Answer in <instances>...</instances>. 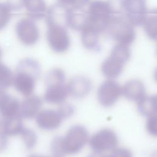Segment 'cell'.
Masks as SVG:
<instances>
[{"label":"cell","mask_w":157,"mask_h":157,"mask_svg":"<svg viewBox=\"0 0 157 157\" xmlns=\"http://www.w3.org/2000/svg\"><path fill=\"white\" fill-rule=\"evenodd\" d=\"M47 41L50 48L57 53L66 52L71 44L67 31L65 27L61 26H48Z\"/></svg>","instance_id":"ba28073f"},{"label":"cell","mask_w":157,"mask_h":157,"mask_svg":"<svg viewBox=\"0 0 157 157\" xmlns=\"http://www.w3.org/2000/svg\"><path fill=\"white\" fill-rule=\"evenodd\" d=\"M15 31L19 40L26 46L35 44L39 38L38 27L31 18L20 19L16 24Z\"/></svg>","instance_id":"30bf717a"},{"label":"cell","mask_w":157,"mask_h":157,"mask_svg":"<svg viewBox=\"0 0 157 157\" xmlns=\"http://www.w3.org/2000/svg\"><path fill=\"white\" fill-rule=\"evenodd\" d=\"M137 102L139 112L143 116L149 117L156 115V95H145Z\"/></svg>","instance_id":"7402d4cb"},{"label":"cell","mask_w":157,"mask_h":157,"mask_svg":"<svg viewBox=\"0 0 157 157\" xmlns=\"http://www.w3.org/2000/svg\"><path fill=\"white\" fill-rule=\"evenodd\" d=\"M88 140L92 150L99 152L113 150L118 143L116 133L109 128L102 129L96 132Z\"/></svg>","instance_id":"8992f818"},{"label":"cell","mask_w":157,"mask_h":157,"mask_svg":"<svg viewBox=\"0 0 157 157\" xmlns=\"http://www.w3.org/2000/svg\"><path fill=\"white\" fill-rule=\"evenodd\" d=\"M0 122H1V118H0Z\"/></svg>","instance_id":"74e56055"},{"label":"cell","mask_w":157,"mask_h":157,"mask_svg":"<svg viewBox=\"0 0 157 157\" xmlns=\"http://www.w3.org/2000/svg\"><path fill=\"white\" fill-rule=\"evenodd\" d=\"M28 157H58V156H44V155H37V154H31L30 155H29Z\"/></svg>","instance_id":"d590c367"},{"label":"cell","mask_w":157,"mask_h":157,"mask_svg":"<svg viewBox=\"0 0 157 157\" xmlns=\"http://www.w3.org/2000/svg\"><path fill=\"white\" fill-rule=\"evenodd\" d=\"M105 31L118 44L129 46L136 38L134 26L128 20L123 12L112 13Z\"/></svg>","instance_id":"7a4b0ae2"},{"label":"cell","mask_w":157,"mask_h":157,"mask_svg":"<svg viewBox=\"0 0 157 157\" xmlns=\"http://www.w3.org/2000/svg\"><path fill=\"white\" fill-rule=\"evenodd\" d=\"M9 147V137L0 130V154L6 151Z\"/></svg>","instance_id":"4dcf8cb0"},{"label":"cell","mask_w":157,"mask_h":157,"mask_svg":"<svg viewBox=\"0 0 157 157\" xmlns=\"http://www.w3.org/2000/svg\"><path fill=\"white\" fill-rule=\"evenodd\" d=\"M11 11L6 3H0V30L4 29L9 22Z\"/></svg>","instance_id":"4316f807"},{"label":"cell","mask_w":157,"mask_h":157,"mask_svg":"<svg viewBox=\"0 0 157 157\" xmlns=\"http://www.w3.org/2000/svg\"><path fill=\"white\" fill-rule=\"evenodd\" d=\"M58 112L59 113L63 119L67 118L72 116L74 113V107L69 103H63L58 109Z\"/></svg>","instance_id":"83f0119b"},{"label":"cell","mask_w":157,"mask_h":157,"mask_svg":"<svg viewBox=\"0 0 157 157\" xmlns=\"http://www.w3.org/2000/svg\"><path fill=\"white\" fill-rule=\"evenodd\" d=\"M25 147L28 150L33 149L36 145L37 137L36 132L31 129L25 127L20 134Z\"/></svg>","instance_id":"484cf974"},{"label":"cell","mask_w":157,"mask_h":157,"mask_svg":"<svg viewBox=\"0 0 157 157\" xmlns=\"http://www.w3.org/2000/svg\"><path fill=\"white\" fill-rule=\"evenodd\" d=\"M107 157H133L132 152L126 148H115Z\"/></svg>","instance_id":"f546056e"},{"label":"cell","mask_w":157,"mask_h":157,"mask_svg":"<svg viewBox=\"0 0 157 157\" xmlns=\"http://www.w3.org/2000/svg\"><path fill=\"white\" fill-rule=\"evenodd\" d=\"M7 5L11 10H18L23 6V0H7Z\"/></svg>","instance_id":"d6a6232c"},{"label":"cell","mask_w":157,"mask_h":157,"mask_svg":"<svg viewBox=\"0 0 157 157\" xmlns=\"http://www.w3.org/2000/svg\"><path fill=\"white\" fill-rule=\"evenodd\" d=\"M82 42L89 50H98L99 33L92 27L86 24L81 30Z\"/></svg>","instance_id":"44dd1931"},{"label":"cell","mask_w":157,"mask_h":157,"mask_svg":"<svg viewBox=\"0 0 157 157\" xmlns=\"http://www.w3.org/2000/svg\"><path fill=\"white\" fill-rule=\"evenodd\" d=\"M13 73L0 59V88L7 90L12 86Z\"/></svg>","instance_id":"d4e9b609"},{"label":"cell","mask_w":157,"mask_h":157,"mask_svg":"<svg viewBox=\"0 0 157 157\" xmlns=\"http://www.w3.org/2000/svg\"><path fill=\"white\" fill-rule=\"evenodd\" d=\"M146 129L147 132L151 135L156 136L157 133V119L156 115L148 117L146 122Z\"/></svg>","instance_id":"f1b7e54d"},{"label":"cell","mask_w":157,"mask_h":157,"mask_svg":"<svg viewBox=\"0 0 157 157\" xmlns=\"http://www.w3.org/2000/svg\"><path fill=\"white\" fill-rule=\"evenodd\" d=\"M1 56H2V50H1V49L0 48V59L1 58Z\"/></svg>","instance_id":"8d00e7d4"},{"label":"cell","mask_w":157,"mask_h":157,"mask_svg":"<svg viewBox=\"0 0 157 157\" xmlns=\"http://www.w3.org/2000/svg\"><path fill=\"white\" fill-rule=\"evenodd\" d=\"M20 105L18 99L9 94L0 107V118L6 119L19 116Z\"/></svg>","instance_id":"d6986e66"},{"label":"cell","mask_w":157,"mask_h":157,"mask_svg":"<svg viewBox=\"0 0 157 157\" xmlns=\"http://www.w3.org/2000/svg\"><path fill=\"white\" fill-rule=\"evenodd\" d=\"M121 89L124 97L131 101L137 102L145 95V86L141 81L138 79L127 81Z\"/></svg>","instance_id":"2e32d148"},{"label":"cell","mask_w":157,"mask_h":157,"mask_svg":"<svg viewBox=\"0 0 157 157\" xmlns=\"http://www.w3.org/2000/svg\"><path fill=\"white\" fill-rule=\"evenodd\" d=\"M68 8L59 2L51 6L46 11V22L48 26H67V15Z\"/></svg>","instance_id":"4fadbf2b"},{"label":"cell","mask_w":157,"mask_h":157,"mask_svg":"<svg viewBox=\"0 0 157 157\" xmlns=\"http://www.w3.org/2000/svg\"><path fill=\"white\" fill-rule=\"evenodd\" d=\"M122 89L120 85L113 79L103 82L99 87L97 97L99 103L105 107L113 105L120 97Z\"/></svg>","instance_id":"9c48e42d"},{"label":"cell","mask_w":157,"mask_h":157,"mask_svg":"<svg viewBox=\"0 0 157 157\" xmlns=\"http://www.w3.org/2000/svg\"><path fill=\"white\" fill-rule=\"evenodd\" d=\"M87 11L83 7L73 6L68 9L67 26L76 31H81L86 24Z\"/></svg>","instance_id":"9a60e30c"},{"label":"cell","mask_w":157,"mask_h":157,"mask_svg":"<svg viewBox=\"0 0 157 157\" xmlns=\"http://www.w3.org/2000/svg\"><path fill=\"white\" fill-rule=\"evenodd\" d=\"M88 132L85 127L79 124L71 126L65 136L61 137L64 156L78 153L88 142Z\"/></svg>","instance_id":"5b68a950"},{"label":"cell","mask_w":157,"mask_h":157,"mask_svg":"<svg viewBox=\"0 0 157 157\" xmlns=\"http://www.w3.org/2000/svg\"><path fill=\"white\" fill-rule=\"evenodd\" d=\"M42 102L40 97L34 95H30L20 102L19 116L21 119H31L36 118L40 111Z\"/></svg>","instance_id":"5bb4252c"},{"label":"cell","mask_w":157,"mask_h":157,"mask_svg":"<svg viewBox=\"0 0 157 157\" xmlns=\"http://www.w3.org/2000/svg\"><path fill=\"white\" fill-rule=\"evenodd\" d=\"M60 2L64 5H70L72 6L83 7L90 0H59Z\"/></svg>","instance_id":"1f68e13d"},{"label":"cell","mask_w":157,"mask_h":157,"mask_svg":"<svg viewBox=\"0 0 157 157\" xmlns=\"http://www.w3.org/2000/svg\"><path fill=\"white\" fill-rule=\"evenodd\" d=\"M25 128L23 119L19 116L1 119L0 122V130L8 137L20 135Z\"/></svg>","instance_id":"ac0fdd59"},{"label":"cell","mask_w":157,"mask_h":157,"mask_svg":"<svg viewBox=\"0 0 157 157\" xmlns=\"http://www.w3.org/2000/svg\"><path fill=\"white\" fill-rule=\"evenodd\" d=\"M63 119L58 111L49 109L40 111L36 116L37 126L42 129L48 131L58 128Z\"/></svg>","instance_id":"7c38bea8"},{"label":"cell","mask_w":157,"mask_h":157,"mask_svg":"<svg viewBox=\"0 0 157 157\" xmlns=\"http://www.w3.org/2000/svg\"><path fill=\"white\" fill-rule=\"evenodd\" d=\"M23 5L33 20L40 19L45 15L47 9L44 0H23Z\"/></svg>","instance_id":"ffe728a7"},{"label":"cell","mask_w":157,"mask_h":157,"mask_svg":"<svg viewBox=\"0 0 157 157\" xmlns=\"http://www.w3.org/2000/svg\"><path fill=\"white\" fill-rule=\"evenodd\" d=\"M65 73L63 70L55 68L48 71L45 77V83L47 86L59 84H64L65 81Z\"/></svg>","instance_id":"cb8c5ba5"},{"label":"cell","mask_w":157,"mask_h":157,"mask_svg":"<svg viewBox=\"0 0 157 157\" xmlns=\"http://www.w3.org/2000/svg\"><path fill=\"white\" fill-rule=\"evenodd\" d=\"M8 94L9 93L6 91V89L0 88V107L1 106L2 103H3Z\"/></svg>","instance_id":"836d02e7"},{"label":"cell","mask_w":157,"mask_h":157,"mask_svg":"<svg viewBox=\"0 0 157 157\" xmlns=\"http://www.w3.org/2000/svg\"><path fill=\"white\" fill-rule=\"evenodd\" d=\"M69 95L76 99L86 97L91 92L92 83L87 77L77 76L71 78L66 85Z\"/></svg>","instance_id":"8fae6325"},{"label":"cell","mask_w":157,"mask_h":157,"mask_svg":"<svg viewBox=\"0 0 157 157\" xmlns=\"http://www.w3.org/2000/svg\"><path fill=\"white\" fill-rule=\"evenodd\" d=\"M68 95L66 85L64 84L48 86L44 94V100L50 103L61 104L65 101Z\"/></svg>","instance_id":"e0dca14e"},{"label":"cell","mask_w":157,"mask_h":157,"mask_svg":"<svg viewBox=\"0 0 157 157\" xmlns=\"http://www.w3.org/2000/svg\"><path fill=\"white\" fill-rule=\"evenodd\" d=\"M107 155H106L104 152L93 151V152L88 155L87 157H107Z\"/></svg>","instance_id":"e575fe53"},{"label":"cell","mask_w":157,"mask_h":157,"mask_svg":"<svg viewBox=\"0 0 157 157\" xmlns=\"http://www.w3.org/2000/svg\"><path fill=\"white\" fill-rule=\"evenodd\" d=\"M142 25L148 36L151 39L156 40L157 35V16L155 9L148 10Z\"/></svg>","instance_id":"603a6c76"},{"label":"cell","mask_w":157,"mask_h":157,"mask_svg":"<svg viewBox=\"0 0 157 157\" xmlns=\"http://www.w3.org/2000/svg\"><path fill=\"white\" fill-rule=\"evenodd\" d=\"M112 13L109 1L94 0L89 4L86 24L100 34L105 31Z\"/></svg>","instance_id":"277c9868"},{"label":"cell","mask_w":157,"mask_h":157,"mask_svg":"<svg viewBox=\"0 0 157 157\" xmlns=\"http://www.w3.org/2000/svg\"><path fill=\"white\" fill-rule=\"evenodd\" d=\"M40 72V65L36 60L31 58H23L18 62L13 73L12 86L25 97L32 95Z\"/></svg>","instance_id":"6da1fadb"},{"label":"cell","mask_w":157,"mask_h":157,"mask_svg":"<svg viewBox=\"0 0 157 157\" xmlns=\"http://www.w3.org/2000/svg\"><path fill=\"white\" fill-rule=\"evenodd\" d=\"M121 5L124 15L134 26L143 25L148 12L146 0H121Z\"/></svg>","instance_id":"52a82bcc"},{"label":"cell","mask_w":157,"mask_h":157,"mask_svg":"<svg viewBox=\"0 0 157 157\" xmlns=\"http://www.w3.org/2000/svg\"><path fill=\"white\" fill-rule=\"evenodd\" d=\"M130 56L131 51L128 45L117 44L112 49L110 55L101 65L102 74L109 79L119 76Z\"/></svg>","instance_id":"3957f363"}]
</instances>
